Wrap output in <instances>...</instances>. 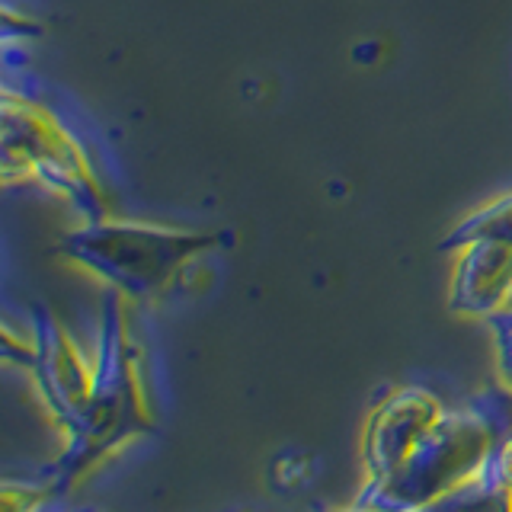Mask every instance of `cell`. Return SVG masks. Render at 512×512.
I'll return each instance as SVG.
<instances>
[{
    "label": "cell",
    "mask_w": 512,
    "mask_h": 512,
    "mask_svg": "<svg viewBox=\"0 0 512 512\" xmlns=\"http://www.w3.org/2000/svg\"><path fill=\"white\" fill-rule=\"evenodd\" d=\"M509 308H512V304H509Z\"/></svg>",
    "instance_id": "cell-10"
},
{
    "label": "cell",
    "mask_w": 512,
    "mask_h": 512,
    "mask_svg": "<svg viewBox=\"0 0 512 512\" xmlns=\"http://www.w3.org/2000/svg\"><path fill=\"white\" fill-rule=\"evenodd\" d=\"M0 170L7 183L52 192L84 221L106 218V192L74 132L45 103L13 87L0 96Z\"/></svg>",
    "instance_id": "cell-3"
},
{
    "label": "cell",
    "mask_w": 512,
    "mask_h": 512,
    "mask_svg": "<svg viewBox=\"0 0 512 512\" xmlns=\"http://www.w3.org/2000/svg\"><path fill=\"white\" fill-rule=\"evenodd\" d=\"M445 410L448 407L423 384H404L384 394L368 413L362 436L365 480L394 474L423 442L426 432L442 420Z\"/></svg>",
    "instance_id": "cell-6"
},
{
    "label": "cell",
    "mask_w": 512,
    "mask_h": 512,
    "mask_svg": "<svg viewBox=\"0 0 512 512\" xmlns=\"http://www.w3.org/2000/svg\"><path fill=\"white\" fill-rule=\"evenodd\" d=\"M490 333H493V349H496V365H500L503 381L512 388V308H503L487 317Z\"/></svg>",
    "instance_id": "cell-9"
},
{
    "label": "cell",
    "mask_w": 512,
    "mask_h": 512,
    "mask_svg": "<svg viewBox=\"0 0 512 512\" xmlns=\"http://www.w3.org/2000/svg\"><path fill=\"white\" fill-rule=\"evenodd\" d=\"M29 320H32L29 330L32 359L26 365V372L36 381L52 420L68 436L87 410V400L93 391V368L84 362L71 333L58 324V317L52 311H45L42 304H32Z\"/></svg>",
    "instance_id": "cell-5"
},
{
    "label": "cell",
    "mask_w": 512,
    "mask_h": 512,
    "mask_svg": "<svg viewBox=\"0 0 512 512\" xmlns=\"http://www.w3.org/2000/svg\"><path fill=\"white\" fill-rule=\"evenodd\" d=\"M509 240L512 244V192L493 199L487 205H480L477 212H471L464 221H458L452 231L439 240V253H455L471 240Z\"/></svg>",
    "instance_id": "cell-8"
},
{
    "label": "cell",
    "mask_w": 512,
    "mask_h": 512,
    "mask_svg": "<svg viewBox=\"0 0 512 512\" xmlns=\"http://www.w3.org/2000/svg\"><path fill=\"white\" fill-rule=\"evenodd\" d=\"M452 269L448 304L455 314L490 317L512 304V244L509 240H471Z\"/></svg>",
    "instance_id": "cell-7"
},
{
    "label": "cell",
    "mask_w": 512,
    "mask_h": 512,
    "mask_svg": "<svg viewBox=\"0 0 512 512\" xmlns=\"http://www.w3.org/2000/svg\"><path fill=\"white\" fill-rule=\"evenodd\" d=\"M496 442L500 436L477 407L464 404L461 410H445L394 474L365 480L356 506L391 512L445 506L480 474Z\"/></svg>",
    "instance_id": "cell-4"
},
{
    "label": "cell",
    "mask_w": 512,
    "mask_h": 512,
    "mask_svg": "<svg viewBox=\"0 0 512 512\" xmlns=\"http://www.w3.org/2000/svg\"><path fill=\"white\" fill-rule=\"evenodd\" d=\"M231 240L228 231H180L106 215L68 231L55 250L71 266L116 288L119 295L148 301L167 292L189 263L228 247Z\"/></svg>",
    "instance_id": "cell-2"
},
{
    "label": "cell",
    "mask_w": 512,
    "mask_h": 512,
    "mask_svg": "<svg viewBox=\"0 0 512 512\" xmlns=\"http://www.w3.org/2000/svg\"><path fill=\"white\" fill-rule=\"evenodd\" d=\"M116 288L103 298L100 343L93 362V391L80 423L68 432L61 455L23 487L29 503H48L68 493L74 480L84 477L125 442L154 432V416L141 388V352L125 327V311Z\"/></svg>",
    "instance_id": "cell-1"
}]
</instances>
